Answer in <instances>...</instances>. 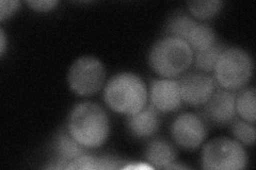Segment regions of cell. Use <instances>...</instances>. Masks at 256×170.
Segmentation results:
<instances>
[{
  "instance_id": "cell-1",
  "label": "cell",
  "mask_w": 256,
  "mask_h": 170,
  "mask_svg": "<svg viewBox=\"0 0 256 170\" xmlns=\"http://www.w3.org/2000/svg\"><path fill=\"white\" fill-rule=\"evenodd\" d=\"M66 129L79 144L88 149H96L108 139L109 117L100 105L90 101L80 102L70 110Z\"/></svg>"
},
{
  "instance_id": "cell-2",
  "label": "cell",
  "mask_w": 256,
  "mask_h": 170,
  "mask_svg": "<svg viewBox=\"0 0 256 170\" xmlns=\"http://www.w3.org/2000/svg\"><path fill=\"white\" fill-rule=\"evenodd\" d=\"M148 92L143 80L132 72H118L104 88V101L118 114L130 116L148 103Z\"/></svg>"
},
{
  "instance_id": "cell-3",
  "label": "cell",
  "mask_w": 256,
  "mask_h": 170,
  "mask_svg": "<svg viewBox=\"0 0 256 170\" xmlns=\"http://www.w3.org/2000/svg\"><path fill=\"white\" fill-rule=\"evenodd\" d=\"M194 62V51L178 37L166 35L150 48L148 64L155 74L162 78L176 79L185 74Z\"/></svg>"
},
{
  "instance_id": "cell-4",
  "label": "cell",
  "mask_w": 256,
  "mask_h": 170,
  "mask_svg": "<svg viewBox=\"0 0 256 170\" xmlns=\"http://www.w3.org/2000/svg\"><path fill=\"white\" fill-rule=\"evenodd\" d=\"M253 72L254 63L251 54L239 47H226L214 69L217 84L230 92L244 88L250 83Z\"/></svg>"
},
{
  "instance_id": "cell-5",
  "label": "cell",
  "mask_w": 256,
  "mask_h": 170,
  "mask_svg": "<svg viewBox=\"0 0 256 170\" xmlns=\"http://www.w3.org/2000/svg\"><path fill=\"white\" fill-rule=\"evenodd\" d=\"M201 163L206 170H240L246 167L248 156L236 140L216 137L203 146Z\"/></svg>"
},
{
  "instance_id": "cell-6",
  "label": "cell",
  "mask_w": 256,
  "mask_h": 170,
  "mask_svg": "<svg viewBox=\"0 0 256 170\" xmlns=\"http://www.w3.org/2000/svg\"><path fill=\"white\" fill-rule=\"evenodd\" d=\"M106 68L93 55H82L72 64L68 72L70 90L82 97L98 94L105 85Z\"/></svg>"
},
{
  "instance_id": "cell-7",
  "label": "cell",
  "mask_w": 256,
  "mask_h": 170,
  "mask_svg": "<svg viewBox=\"0 0 256 170\" xmlns=\"http://www.w3.org/2000/svg\"><path fill=\"white\" fill-rule=\"evenodd\" d=\"M175 144L185 150H196L207 137V127L203 118L194 113H182L171 126Z\"/></svg>"
},
{
  "instance_id": "cell-8",
  "label": "cell",
  "mask_w": 256,
  "mask_h": 170,
  "mask_svg": "<svg viewBox=\"0 0 256 170\" xmlns=\"http://www.w3.org/2000/svg\"><path fill=\"white\" fill-rule=\"evenodd\" d=\"M178 80L182 101L190 107H203L217 88L214 78L200 70L185 72Z\"/></svg>"
},
{
  "instance_id": "cell-9",
  "label": "cell",
  "mask_w": 256,
  "mask_h": 170,
  "mask_svg": "<svg viewBox=\"0 0 256 170\" xmlns=\"http://www.w3.org/2000/svg\"><path fill=\"white\" fill-rule=\"evenodd\" d=\"M148 97L150 105H153L159 113L175 112L182 105L178 79L162 78L152 80Z\"/></svg>"
},
{
  "instance_id": "cell-10",
  "label": "cell",
  "mask_w": 256,
  "mask_h": 170,
  "mask_svg": "<svg viewBox=\"0 0 256 170\" xmlns=\"http://www.w3.org/2000/svg\"><path fill=\"white\" fill-rule=\"evenodd\" d=\"M236 94L222 87L216 88L210 99L203 107V114L214 125H228L236 118Z\"/></svg>"
},
{
  "instance_id": "cell-11",
  "label": "cell",
  "mask_w": 256,
  "mask_h": 170,
  "mask_svg": "<svg viewBox=\"0 0 256 170\" xmlns=\"http://www.w3.org/2000/svg\"><path fill=\"white\" fill-rule=\"evenodd\" d=\"M54 162L52 165L48 166L50 169H66V166L76 160L88 153V148L79 144L66 130H61L56 135L54 144Z\"/></svg>"
},
{
  "instance_id": "cell-12",
  "label": "cell",
  "mask_w": 256,
  "mask_h": 170,
  "mask_svg": "<svg viewBox=\"0 0 256 170\" xmlns=\"http://www.w3.org/2000/svg\"><path fill=\"white\" fill-rule=\"evenodd\" d=\"M159 112L153 105H146L140 112L127 117L126 126L130 134L137 139H148L159 129Z\"/></svg>"
},
{
  "instance_id": "cell-13",
  "label": "cell",
  "mask_w": 256,
  "mask_h": 170,
  "mask_svg": "<svg viewBox=\"0 0 256 170\" xmlns=\"http://www.w3.org/2000/svg\"><path fill=\"white\" fill-rule=\"evenodd\" d=\"M144 159L146 163L157 169H166L175 163L176 151L171 143L162 139L152 140L144 150Z\"/></svg>"
},
{
  "instance_id": "cell-14",
  "label": "cell",
  "mask_w": 256,
  "mask_h": 170,
  "mask_svg": "<svg viewBox=\"0 0 256 170\" xmlns=\"http://www.w3.org/2000/svg\"><path fill=\"white\" fill-rule=\"evenodd\" d=\"M184 40L190 46L194 52L203 51L217 43V34L207 23L196 20L188 29Z\"/></svg>"
},
{
  "instance_id": "cell-15",
  "label": "cell",
  "mask_w": 256,
  "mask_h": 170,
  "mask_svg": "<svg viewBox=\"0 0 256 170\" xmlns=\"http://www.w3.org/2000/svg\"><path fill=\"white\" fill-rule=\"evenodd\" d=\"M236 113L239 117L248 121V123L255 124L256 120V91L255 87H244L238 91L235 99Z\"/></svg>"
},
{
  "instance_id": "cell-16",
  "label": "cell",
  "mask_w": 256,
  "mask_h": 170,
  "mask_svg": "<svg viewBox=\"0 0 256 170\" xmlns=\"http://www.w3.org/2000/svg\"><path fill=\"white\" fill-rule=\"evenodd\" d=\"M121 163L114 157H98L86 153L70 162L66 169H118L122 167Z\"/></svg>"
},
{
  "instance_id": "cell-17",
  "label": "cell",
  "mask_w": 256,
  "mask_h": 170,
  "mask_svg": "<svg viewBox=\"0 0 256 170\" xmlns=\"http://www.w3.org/2000/svg\"><path fill=\"white\" fill-rule=\"evenodd\" d=\"M228 46L222 45L219 43H216L212 47L205 49L203 51L194 52V63L196 70L206 72V74H210L214 72L216 64L219 59V56L226 49Z\"/></svg>"
},
{
  "instance_id": "cell-18",
  "label": "cell",
  "mask_w": 256,
  "mask_h": 170,
  "mask_svg": "<svg viewBox=\"0 0 256 170\" xmlns=\"http://www.w3.org/2000/svg\"><path fill=\"white\" fill-rule=\"evenodd\" d=\"M223 4L219 0H194L187 3L190 15L198 21L214 18L222 10Z\"/></svg>"
},
{
  "instance_id": "cell-19",
  "label": "cell",
  "mask_w": 256,
  "mask_h": 170,
  "mask_svg": "<svg viewBox=\"0 0 256 170\" xmlns=\"http://www.w3.org/2000/svg\"><path fill=\"white\" fill-rule=\"evenodd\" d=\"M232 133L235 140L242 145L253 146L255 143V126L254 124L248 123L242 118H235L232 121Z\"/></svg>"
},
{
  "instance_id": "cell-20",
  "label": "cell",
  "mask_w": 256,
  "mask_h": 170,
  "mask_svg": "<svg viewBox=\"0 0 256 170\" xmlns=\"http://www.w3.org/2000/svg\"><path fill=\"white\" fill-rule=\"evenodd\" d=\"M20 1L16 0H2L0 1V21L10 18L13 14L20 10Z\"/></svg>"
},
{
  "instance_id": "cell-21",
  "label": "cell",
  "mask_w": 256,
  "mask_h": 170,
  "mask_svg": "<svg viewBox=\"0 0 256 170\" xmlns=\"http://www.w3.org/2000/svg\"><path fill=\"white\" fill-rule=\"evenodd\" d=\"M26 3L34 11L46 13L56 9V6L59 4V1L57 0H29V1H26Z\"/></svg>"
},
{
  "instance_id": "cell-22",
  "label": "cell",
  "mask_w": 256,
  "mask_h": 170,
  "mask_svg": "<svg viewBox=\"0 0 256 170\" xmlns=\"http://www.w3.org/2000/svg\"><path fill=\"white\" fill-rule=\"evenodd\" d=\"M6 37L4 29L0 30V55L4 56L6 52Z\"/></svg>"
}]
</instances>
